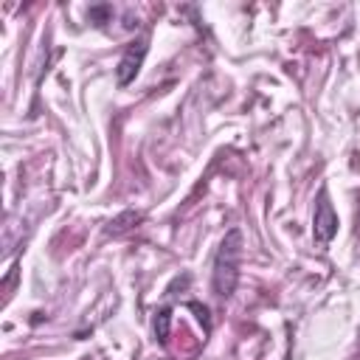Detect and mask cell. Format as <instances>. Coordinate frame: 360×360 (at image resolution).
Masks as SVG:
<instances>
[{
    "mask_svg": "<svg viewBox=\"0 0 360 360\" xmlns=\"http://www.w3.org/2000/svg\"><path fill=\"white\" fill-rule=\"evenodd\" d=\"M239 256H242V231L233 228L225 233V239L219 242V250L214 256V292L219 298L233 295L236 281H239Z\"/></svg>",
    "mask_w": 360,
    "mask_h": 360,
    "instance_id": "cell-1",
    "label": "cell"
},
{
    "mask_svg": "<svg viewBox=\"0 0 360 360\" xmlns=\"http://www.w3.org/2000/svg\"><path fill=\"white\" fill-rule=\"evenodd\" d=\"M312 233H315V242L326 245L332 242V236L338 233V214L329 202V194L321 188L318 194V205H315V219H312Z\"/></svg>",
    "mask_w": 360,
    "mask_h": 360,
    "instance_id": "cell-2",
    "label": "cell"
},
{
    "mask_svg": "<svg viewBox=\"0 0 360 360\" xmlns=\"http://www.w3.org/2000/svg\"><path fill=\"white\" fill-rule=\"evenodd\" d=\"M143 56H146V42H143V39H141V42H132V45L124 51V56H121V62H118V84H121V87H127V84L138 76Z\"/></svg>",
    "mask_w": 360,
    "mask_h": 360,
    "instance_id": "cell-3",
    "label": "cell"
},
{
    "mask_svg": "<svg viewBox=\"0 0 360 360\" xmlns=\"http://www.w3.org/2000/svg\"><path fill=\"white\" fill-rule=\"evenodd\" d=\"M169 321H172V312L169 309H160L158 318H155V335H158L160 343H166V338H169Z\"/></svg>",
    "mask_w": 360,
    "mask_h": 360,
    "instance_id": "cell-4",
    "label": "cell"
}]
</instances>
